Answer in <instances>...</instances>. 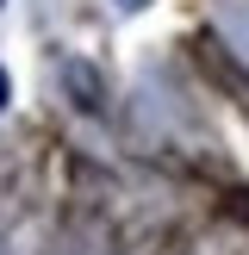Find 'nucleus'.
<instances>
[{
	"instance_id": "2",
	"label": "nucleus",
	"mask_w": 249,
	"mask_h": 255,
	"mask_svg": "<svg viewBox=\"0 0 249 255\" xmlns=\"http://www.w3.org/2000/svg\"><path fill=\"white\" fill-rule=\"evenodd\" d=\"M119 6H124V12H143V6H149V0H119Z\"/></svg>"
},
{
	"instance_id": "1",
	"label": "nucleus",
	"mask_w": 249,
	"mask_h": 255,
	"mask_svg": "<svg viewBox=\"0 0 249 255\" xmlns=\"http://www.w3.org/2000/svg\"><path fill=\"white\" fill-rule=\"evenodd\" d=\"M6 100H12V81H6V69H0V112H6Z\"/></svg>"
}]
</instances>
